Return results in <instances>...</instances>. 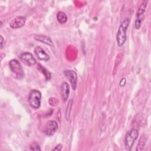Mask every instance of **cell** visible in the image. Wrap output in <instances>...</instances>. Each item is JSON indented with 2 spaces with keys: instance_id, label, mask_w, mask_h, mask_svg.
I'll return each instance as SVG.
<instances>
[{
  "instance_id": "cell-1",
  "label": "cell",
  "mask_w": 151,
  "mask_h": 151,
  "mask_svg": "<svg viewBox=\"0 0 151 151\" xmlns=\"http://www.w3.org/2000/svg\"><path fill=\"white\" fill-rule=\"evenodd\" d=\"M130 24V18H125L123 22L120 24L116 35L117 43L119 47H122L124 45V42L127 39L126 32L128 28V27Z\"/></svg>"
},
{
  "instance_id": "cell-2",
  "label": "cell",
  "mask_w": 151,
  "mask_h": 151,
  "mask_svg": "<svg viewBox=\"0 0 151 151\" xmlns=\"http://www.w3.org/2000/svg\"><path fill=\"white\" fill-rule=\"evenodd\" d=\"M10 70L13 76L17 79H21L24 76V72L20 63L16 59L11 60L9 63Z\"/></svg>"
},
{
  "instance_id": "cell-3",
  "label": "cell",
  "mask_w": 151,
  "mask_h": 151,
  "mask_svg": "<svg viewBox=\"0 0 151 151\" xmlns=\"http://www.w3.org/2000/svg\"><path fill=\"white\" fill-rule=\"evenodd\" d=\"M41 93L39 90L36 89L31 90L28 96V102L32 108L39 109L41 106Z\"/></svg>"
},
{
  "instance_id": "cell-4",
  "label": "cell",
  "mask_w": 151,
  "mask_h": 151,
  "mask_svg": "<svg viewBox=\"0 0 151 151\" xmlns=\"http://www.w3.org/2000/svg\"><path fill=\"white\" fill-rule=\"evenodd\" d=\"M147 2V1H143L137 11L136 19L134 23V27L136 29H139L142 25V22L144 18V12L146 11Z\"/></svg>"
},
{
  "instance_id": "cell-5",
  "label": "cell",
  "mask_w": 151,
  "mask_h": 151,
  "mask_svg": "<svg viewBox=\"0 0 151 151\" xmlns=\"http://www.w3.org/2000/svg\"><path fill=\"white\" fill-rule=\"evenodd\" d=\"M139 132L138 130L136 129H132L129 130L125 136V145L128 150H130L135 140L138 137Z\"/></svg>"
},
{
  "instance_id": "cell-6",
  "label": "cell",
  "mask_w": 151,
  "mask_h": 151,
  "mask_svg": "<svg viewBox=\"0 0 151 151\" xmlns=\"http://www.w3.org/2000/svg\"><path fill=\"white\" fill-rule=\"evenodd\" d=\"M58 125L57 122L55 120H51L48 121L45 124L44 129V132L46 135L51 136L55 133V132L58 130Z\"/></svg>"
},
{
  "instance_id": "cell-7",
  "label": "cell",
  "mask_w": 151,
  "mask_h": 151,
  "mask_svg": "<svg viewBox=\"0 0 151 151\" xmlns=\"http://www.w3.org/2000/svg\"><path fill=\"white\" fill-rule=\"evenodd\" d=\"M64 74L65 76L69 80L73 90H75L77 88V73L74 71L71 70H65L64 71Z\"/></svg>"
},
{
  "instance_id": "cell-8",
  "label": "cell",
  "mask_w": 151,
  "mask_h": 151,
  "mask_svg": "<svg viewBox=\"0 0 151 151\" xmlns=\"http://www.w3.org/2000/svg\"><path fill=\"white\" fill-rule=\"evenodd\" d=\"M26 22V17L24 16H18L15 18L9 24V26L12 29H18L22 27Z\"/></svg>"
},
{
  "instance_id": "cell-9",
  "label": "cell",
  "mask_w": 151,
  "mask_h": 151,
  "mask_svg": "<svg viewBox=\"0 0 151 151\" xmlns=\"http://www.w3.org/2000/svg\"><path fill=\"white\" fill-rule=\"evenodd\" d=\"M19 58L27 63L29 65H34L37 63V61L33 55L29 52H24L20 54Z\"/></svg>"
},
{
  "instance_id": "cell-10",
  "label": "cell",
  "mask_w": 151,
  "mask_h": 151,
  "mask_svg": "<svg viewBox=\"0 0 151 151\" xmlns=\"http://www.w3.org/2000/svg\"><path fill=\"white\" fill-rule=\"evenodd\" d=\"M34 52L37 57L42 61H48L50 58V55L41 47L37 46L34 49Z\"/></svg>"
},
{
  "instance_id": "cell-11",
  "label": "cell",
  "mask_w": 151,
  "mask_h": 151,
  "mask_svg": "<svg viewBox=\"0 0 151 151\" xmlns=\"http://www.w3.org/2000/svg\"><path fill=\"white\" fill-rule=\"evenodd\" d=\"M70 94V86L67 82H63L61 86V95L63 100L66 101Z\"/></svg>"
},
{
  "instance_id": "cell-12",
  "label": "cell",
  "mask_w": 151,
  "mask_h": 151,
  "mask_svg": "<svg viewBox=\"0 0 151 151\" xmlns=\"http://www.w3.org/2000/svg\"><path fill=\"white\" fill-rule=\"evenodd\" d=\"M34 38L35 40L39 41V42H41L42 43H44L45 44H47L48 45H50V46L53 45L52 41L51 38L48 36H47L45 35H41V34L36 35L34 37Z\"/></svg>"
},
{
  "instance_id": "cell-13",
  "label": "cell",
  "mask_w": 151,
  "mask_h": 151,
  "mask_svg": "<svg viewBox=\"0 0 151 151\" xmlns=\"http://www.w3.org/2000/svg\"><path fill=\"white\" fill-rule=\"evenodd\" d=\"M147 139H148V136L146 135V134H143L140 139L139 141V143L137 144V146L136 147V150H142L145 145H146V143L147 142Z\"/></svg>"
},
{
  "instance_id": "cell-14",
  "label": "cell",
  "mask_w": 151,
  "mask_h": 151,
  "mask_svg": "<svg viewBox=\"0 0 151 151\" xmlns=\"http://www.w3.org/2000/svg\"><path fill=\"white\" fill-rule=\"evenodd\" d=\"M57 19L59 23L63 24L67 21V17L66 14L63 11H59L57 14Z\"/></svg>"
},
{
  "instance_id": "cell-15",
  "label": "cell",
  "mask_w": 151,
  "mask_h": 151,
  "mask_svg": "<svg viewBox=\"0 0 151 151\" xmlns=\"http://www.w3.org/2000/svg\"><path fill=\"white\" fill-rule=\"evenodd\" d=\"M38 69L40 70V71L41 73H42L44 74V76L45 78V80L47 81L49 80L51 78V73L45 68H44L42 65H41L40 64H38Z\"/></svg>"
},
{
  "instance_id": "cell-16",
  "label": "cell",
  "mask_w": 151,
  "mask_h": 151,
  "mask_svg": "<svg viewBox=\"0 0 151 151\" xmlns=\"http://www.w3.org/2000/svg\"><path fill=\"white\" fill-rule=\"evenodd\" d=\"M72 100H70L68 103L67 109H66V111H65V119L67 120H68L69 117H70V111H71V106H72Z\"/></svg>"
},
{
  "instance_id": "cell-17",
  "label": "cell",
  "mask_w": 151,
  "mask_h": 151,
  "mask_svg": "<svg viewBox=\"0 0 151 151\" xmlns=\"http://www.w3.org/2000/svg\"><path fill=\"white\" fill-rule=\"evenodd\" d=\"M30 150H41L40 145L37 142H34L30 146Z\"/></svg>"
},
{
  "instance_id": "cell-18",
  "label": "cell",
  "mask_w": 151,
  "mask_h": 151,
  "mask_svg": "<svg viewBox=\"0 0 151 151\" xmlns=\"http://www.w3.org/2000/svg\"><path fill=\"white\" fill-rule=\"evenodd\" d=\"M62 148H63V145L61 144H58L55 146V147L53 149V150H61Z\"/></svg>"
},
{
  "instance_id": "cell-19",
  "label": "cell",
  "mask_w": 151,
  "mask_h": 151,
  "mask_svg": "<svg viewBox=\"0 0 151 151\" xmlns=\"http://www.w3.org/2000/svg\"><path fill=\"white\" fill-rule=\"evenodd\" d=\"M3 41H4V38L2 37V35H1V47L2 48V45H3Z\"/></svg>"
}]
</instances>
